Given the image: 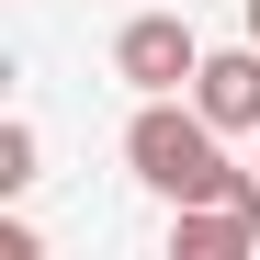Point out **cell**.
I'll use <instances>...</instances> for the list:
<instances>
[{
	"label": "cell",
	"mask_w": 260,
	"mask_h": 260,
	"mask_svg": "<svg viewBox=\"0 0 260 260\" xmlns=\"http://www.w3.org/2000/svg\"><path fill=\"white\" fill-rule=\"evenodd\" d=\"M192 68H204V34L181 23V12H136L113 34V79L136 102H158V91H192Z\"/></svg>",
	"instance_id": "obj_2"
},
{
	"label": "cell",
	"mask_w": 260,
	"mask_h": 260,
	"mask_svg": "<svg viewBox=\"0 0 260 260\" xmlns=\"http://www.w3.org/2000/svg\"><path fill=\"white\" fill-rule=\"evenodd\" d=\"M0 192H34V124L23 113L0 124Z\"/></svg>",
	"instance_id": "obj_5"
},
{
	"label": "cell",
	"mask_w": 260,
	"mask_h": 260,
	"mask_svg": "<svg viewBox=\"0 0 260 260\" xmlns=\"http://www.w3.org/2000/svg\"><path fill=\"white\" fill-rule=\"evenodd\" d=\"M249 34H260V0H249Z\"/></svg>",
	"instance_id": "obj_6"
},
{
	"label": "cell",
	"mask_w": 260,
	"mask_h": 260,
	"mask_svg": "<svg viewBox=\"0 0 260 260\" xmlns=\"http://www.w3.org/2000/svg\"><path fill=\"white\" fill-rule=\"evenodd\" d=\"M249 249H260V192L170 204V260H249Z\"/></svg>",
	"instance_id": "obj_3"
},
{
	"label": "cell",
	"mask_w": 260,
	"mask_h": 260,
	"mask_svg": "<svg viewBox=\"0 0 260 260\" xmlns=\"http://www.w3.org/2000/svg\"><path fill=\"white\" fill-rule=\"evenodd\" d=\"M192 102L226 124V136H260V34H249V46H215L192 68Z\"/></svg>",
	"instance_id": "obj_4"
},
{
	"label": "cell",
	"mask_w": 260,
	"mask_h": 260,
	"mask_svg": "<svg viewBox=\"0 0 260 260\" xmlns=\"http://www.w3.org/2000/svg\"><path fill=\"white\" fill-rule=\"evenodd\" d=\"M124 170L158 192V204H215V192H260V170H238L226 158V124H215L204 102H181V91H158V102H136V124H124Z\"/></svg>",
	"instance_id": "obj_1"
}]
</instances>
